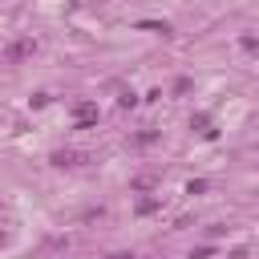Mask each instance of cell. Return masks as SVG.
I'll return each instance as SVG.
<instances>
[{
  "instance_id": "1",
  "label": "cell",
  "mask_w": 259,
  "mask_h": 259,
  "mask_svg": "<svg viewBox=\"0 0 259 259\" xmlns=\"http://www.w3.org/2000/svg\"><path fill=\"white\" fill-rule=\"evenodd\" d=\"M32 53V40H16L12 49H8V61H20V57H28Z\"/></svg>"
},
{
  "instance_id": "2",
  "label": "cell",
  "mask_w": 259,
  "mask_h": 259,
  "mask_svg": "<svg viewBox=\"0 0 259 259\" xmlns=\"http://www.w3.org/2000/svg\"><path fill=\"white\" fill-rule=\"evenodd\" d=\"M73 113H77V121H81V125H85V121H89V117H97V105H93V101H81V105H77V109H73Z\"/></svg>"
},
{
  "instance_id": "3",
  "label": "cell",
  "mask_w": 259,
  "mask_h": 259,
  "mask_svg": "<svg viewBox=\"0 0 259 259\" xmlns=\"http://www.w3.org/2000/svg\"><path fill=\"white\" fill-rule=\"evenodd\" d=\"M53 162H57V166H77L81 154H53Z\"/></svg>"
}]
</instances>
